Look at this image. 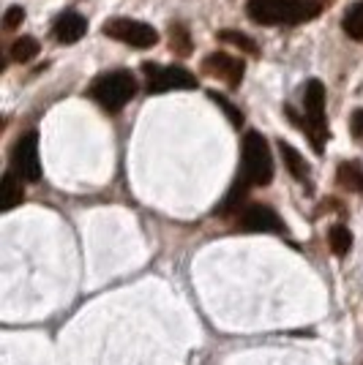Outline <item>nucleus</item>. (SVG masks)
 Returning a JSON list of instances; mask_svg holds the SVG:
<instances>
[{"mask_svg": "<svg viewBox=\"0 0 363 365\" xmlns=\"http://www.w3.org/2000/svg\"><path fill=\"white\" fill-rule=\"evenodd\" d=\"M246 9L257 25H301L319 14L317 0H249Z\"/></svg>", "mask_w": 363, "mask_h": 365, "instance_id": "nucleus-1", "label": "nucleus"}, {"mask_svg": "<svg viewBox=\"0 0 363 365\" xmlns=\"http://www.w3.org/2000/svg\"><path fill=\"white\" fill-rule=\"evenodd\" d=\"M136 93V79L129 71H109L101 74L91 88V96L106 109V112H121Z\"/></svg>", "mask_w": 363, "mask_h": 365, "instance_id": "nucleus-2", "label": "nucleus"}, {"mask_svg": "<svg viewBox=\"0 0 363 365\" xmlns=\"http://www.w3.org/2000/svg\"><path fill=\"white\" fill-rule=\"evenodd\" d=\"M243 178L249 185H268L273 180L271 148L257 131H249L243 139Z\"/></svg>", "mask_w": 363, "mask_h": 365, "instance_id": "nucleus-3", "label": "nucleus"}, {"mask_svg": "<svg viewBox=\"0 0 363 365\" xmlns=\"http://www.w3.org/2000/svg\"><path fill=\"white\" fill-rule=\"evenodd\" d=\"M303 109H306V123H298L306 137L312 139L314 150L322 153L325 139H328V123H325V88L319 79H312L303 93Z\"/></svg>", "mask_w": 363, "mask_h": 365, "instance_id": "nucleus-4", "label": "nucleus"}, {"mask_svg": "<svg viewBox=\"0 0 363 365\" xmlns=\"http://www.w3.org/2000/svg\"><path fill=\"white\" fill-rule=\"evenodd\" d=\"M104 36L115 38V41H123L129 46H136V49H151L159 41V33L153 31L151 25L136 22V19H126V16L109 19L104 25Z\"/></svg>", "mask_w": 363, "mask_h": 365, "instance_id": "nucleus-5", "label": "nucleus"}, {"mask_svg": "<svg viewBox=\"0 0 363 365\" xmlns=\"http://www.w3.org/2000/svg\"><path fill=\"white\" fill-rule=\"evenodd\" d=\"M148 71V91L164 93V91H192L197 88V76L183 66H153L145 63Z\"/></svg>", "mask_w": 363, "mask_h": 365, "instance_id": "nucleus-6", "label": "nucleus"}, {"mask_svg": "<svg viewBox=\"0 0 363 365\" xmlns=\"http://www.w3.org/2000/svg\"><path fill=\"white\" fill-rule=\"evenodd\" d=\"M11 172L25 182H36L41 178V164H39V137L36 134H22L16 139L11 150Z\"/></svg>", "mask_w": 363, "mask_h": 365, "instance_id": "nucleus-7", "label": "nucleus"}, {"mask_svg": "<svg viewBox=\"0 0 363 365\" xmlns=\"http://www.w3.org/2000/svg\"><path fill=\"white\" fill-rule=\"evenodd\" d=\"M202 71L211 76H219L222 82H227L229 88H238L243 79V61L232 58L227 52H213L211 58H205Z\"/></svg>", "mask_w": 363, "mask_h": 365, "instance_id": "nucleus-8", "label": "nucleus"}, {"mask_svg": "<svg viewBox=\"0 0 363 365\" xmlns=\"http://www.w3.org/2000/svg\"><path fill=\"white\" fill-rule=\"evenodd\" d=\"M241 227L246 232H282L284 224L268 205H249L241 213Z\"/></svg>", "mask_w": 363, "mask_h": 365, "instance_id": "nucleus-9", "label": "nucleus"}, {"mask_svg": "<svg viewBox=\"0 0 363 365\" xmlns=\"http://www.w3.org/2000/svg\"><path fill=\"white\" fill-rule=\"evenodd\" d=\"M52 31H55V38L61 44H74L88 31V19L82 14H76V11H66V14H61L55 19V28Z\"/></svg>", "mask_w": 363, "mask_h": 365, "instance_id": "nucleus-10", "label": "nucleus"}, {"mask_svg": "<svg viewBox=\"0 0 363 365\" xmlns=\"http://www.w3.org/2000/svg\"><path fill=\"white\" fill-rule=\"evenodd\" d=\"M22 178H16L14 172H6L3 180H0V210L9 213L14 210L16 205H22L25 199V188H22Z\"/></svg>", "mask_w": 363, "mask_h": 365, "instance_id": "nucleus-11", "label": "nucleus"}, {"mask_svg": "<svg viewBox=\"0 0 363 365\" xmlns=\"http://www.w3.org/2000/svg\"><path fill=\"white\" fill-rule=\"evenodd\" d=\"M336 180L342 188H347L352 194H363V167L358 161H344L336 172Z\"/></svg>", "mask_w": 363, "mask_h": 365, "instance_id": "nucleus-12", "label": "nucleus"}, {"mask_svg": "<svg viewBox=\"0 0 363 365\" xmlns=\"http://www.w3.org/2000/svg\"><path fill=\"white\" fill-rule=\"evenodd\" d=\"M279 150H282V155H284V167L289 169V175L292 178H298V180H306L309 178V164L303 161V155L292 145H287V142H279Z\"/></svg>", "mask_w": 363, "mask_h": 365, "instance_id": "nucleus-13", "label": "nucleus"}, {"mask_svg": "<svg viewBox=\"0 0 363 365\" xmlns=\"http://www.w3.org/2000/svg\"><path fill=\"white\" fill-rule=\"evenodd\" d=\"M344 33L352 41H363V0H358L344 14Z\"/></svg>", "mask_w": 363, "mask_h": 365, "instance_id": "nucleus-14", "label": "nucleus"}, {"mask_svg": "<svg viewBox=\"0 0 363 365\" xmlns=\"http://www.w3.org/2000/svg\"><path fill=\"white\" fill-rule=\"evenodd\" d=\"M328 243H331L336 257H347L349 248H352V235H349L347 227L339 224V227H333L331 232H328Z\"/></svg>", "mask_w": 363, "mask_h": 365, "instance_id": "nucleus-15", "label": "nucleus"}, {"mask_svg": "<svg viewBox=\"0 0 363 365\" xmlns=\"http://www.w3.org/2000/svg\"><path fill=\"white\" fill-rule=\"evenodd\" d=\"M36 55H39V41L31 38V36H22V38L14 41V46H11V58H14L16 63H28V61H33Z\"/></svg>", "mask_w": 363, "mask_h": 365, "instance_id": "nucleus-16", "label": "nucleus"}, {"mask_svg": "<svg viewBox=\"0 0 363 365\" xmlns=\"http://www.w3.org/2000/svg\"><path fill=\"white\" fill-rule=\"evenodd\" d=\"M169 44H172L175 52L189 55V52H192V38H189V31H186L183 25H172V28H169Z\"/></svg>", "mask_w": 363, "mask_h": 365, "instance_id": "nucleus-17", "label": "nucleus"}, {"mask_svg": "<svg viewBox=\"0 0 363 365\" xmlns=\"http://www.w3.org/2000/svg\"><path fill=\"white\" fill-rule=\"evenodd\" d=\"M222 41H229V44L241 46V49H246V52H252V55H257V44L249 38V36H243V33H235V31H222V36H219Z\"/></svg>", "mask_w": 363, "mask_h": 365, "instance_id": "nucleus-18", "label": "nucleus"}, {"mask_svg": "<svg viewBox=\"0 0 363 365\" xmlns=\"http://www.w3.org/2000/svg\"><path fill=\"white\" fill-rule=\"evenodd\" d=\"M208 96H211V101H213V104H219V107H222V109H224V112H227V118H229V120H232V125H241V123H243L241 109H235V107H232V104H229V101H227V98H224V96H222V93L211 91V93H208Z\"/></svg>", "mask_w": 363, "mask_h": 365, "instance_id": "nucleus-19", "label": "nucleus"}, {"mask_svg": "<svg viewBox=\"0 0 363 365\" xmlns=\"http://www.w3.org/2000/svg\"><path fill=\"white\" fill-rule=\"evenodd\" d=\"M22 19H25V9H22V6H11V9L6 11V16H3V28H6V31H14V28L22 25Z\"/></svg>", "mask_w": 363, "mask_h": 365, "instance_id": "nucleus-20", "label": "nucleus"}, {"mask_svg": "<svg viewBox=\"0 0 363 365\" xmlns=\"http://www.w3.org/2000/svg\"><path fill=\"white\" fill-rule=\"evenodd\" d=\"M349 131L355 139H363V109H355V115L349 120Z\"/></svg>", "mask_w": 363, "mask_h": 365, "instance_id": "nucleus-21", "label": "nucleus"}]
</instances>
